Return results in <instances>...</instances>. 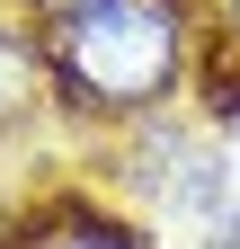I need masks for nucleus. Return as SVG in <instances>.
<instances>
[{
	"instance_id": "obj_1",
	"label": "nucleus",
	"mask_w": 240,
	"mask_h": 249,
	"mask_svg": "<svg viewBox=\"0 0 240 249\" xmlns=\"http://www.w3.org/2000/svg\"><path fill=\"white\" fill-rule=\"evenodd\" d=\"M178 71V9L169 0H98L63 36V80L89 107H142Z\"/></svg>"
},
{
	"instance_id": "obj_2",
	"label": "nucleus",
	"mask_w": 240,
	"mask_h": 249,
	"mask_svg": "<svg viewBox=\"0 0 240 249\" xmlns=\"http://www.w3.org/2000/svg\"><path fill=\"white\" fill-rule=\"evenodd\" d=\"M18 98H27V53L0 45V107H18Z\"/></svg>"
},
{
	"instance_id": "obj_3",
	"label": "nucleus",
	"mask_w": 240,
	"mask_h": 249,
	"mask_svg": "<svg viewBox=\"0 0 240 249\" xmlns=\"http://www.w3.org/2000/svg\"><path fill=\"white\" fill-rule=\"evenodd\" d=\"M45 9H53V18H89L98 0H45Z\"/></svg>"
},
{
	"instance_id": "obj_4",
	"label": "nucleus",
	"mask_w": 240,
	"mask_h": 249,
	"mask_svg": "<svg viewBox=\"0 0 240 249\" xmlns=\"http://www.w3.org/2000/svg\"><path fill=\"white\" fill-rule=\"evenodd\" d=\"M63 249H116V240H98V231H71V240H63Z\"/></svg>"
}]
</instances>
